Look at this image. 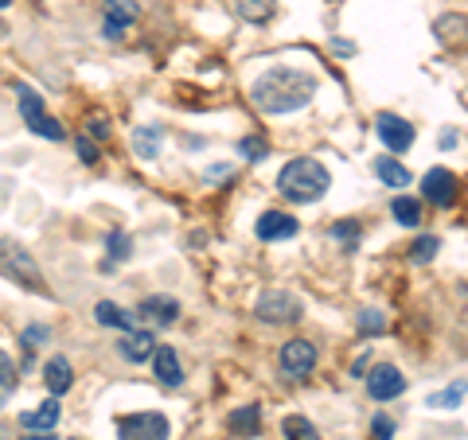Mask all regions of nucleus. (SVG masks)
<instances>
[{
  "label": "nucleus",
  "mask_w": 468,
  "mask_h": 440,
  "mask_svg": "<svg viewBox=\"0 0 468 440\" xmlns=\"http://www.w3.org/2000/svg\"><path fill=\"white\" fill-rule=\"evenodd\" d=\"M313 94H316V79L308 71H297V67H270L250 86V98L262 113L305 110V105L313 102Z\"/></svg>",
  "instance_id": "nucleus-1"
},
{
  "label": "nucleus",
  "mask_w": 468,
  "mask_h": 440,
  "mask_svg": "<svg viewBox=\"0 0 468 440\" xmlns=\"http://www.w3.org/2000/svg\"><path fill=\"white\" fill-rule=\"evenodd\" d=\"M328 187H332V176H328V168L313 156L289 160V164L281 168V176H278V191L289 203H316Z\"/></svg>",
  "instance_id": "nucleus-2"
},
{
  "label": "nucleus",
  "mask_w": 468,
  "mask_h": 440,
  "mask_svg": "<svg viewBox=\"0 0 468 440\" xmlns=\"http://www.w3.org/2000/svg\"><path fill=\"white\" fill-rule=\"evenodd\" d=\"M16 94H20V117H24V125L31 129V133H36V137H47V141H63V137H67L55 117H47L44 98H39V94L31 90V86L20 82Z\"/></svg>",
  "instance_id": "nucleus-3"
},
{
  "label": "nucleus",
  "mask_w": 468,
  "mask_h": 440,
  "mask_svg": "<svg viewBox=\"0 0 468 440\" xmlns=\"http://www.w3.org/2000/svg\"><path fill=\"white\" fill-rule=\"evenodd\" d=\"M254 316L265 320V324H293V320L305 316V300L297 293H285V288H270V293L258 296Z\"/></svg>",
  "instance_id": "nucleus-4"
},
{
  "label": "nucleus",
  "mask_w": 468,
  "mask_h": 440,
  "mask_svg": "<svg viewBox=\"0 0 468 440\" xmlns=\"http://www.w3.org/2000/svg\"><path fill=\"white\" fill-rule=\"evenodd\" d=\"M121 440H168V417L164 413H130L117 421Z\"/></svg>",
  "instance_id": "nucleus-5"
},
{
  "label": "nucleus",
  "mask_w": 468,
  "mask_h": 440,
  "mask_svg": "<svg viewBox=\"0 0 468 440\" xmlns=\"http://www.w3.org/2000/svg\"><path fill=\"white\" fill-rule=\"evenodd\" d=\"M278 367L285 378H308L316 370V347L308 339H289L278 355Z\"/></svg>",
  "instance_id": "nucleus-6"
},
{
  "label": "nucleus",
  "mask_w": 468,
  "mask_h": 440,
  "mask_svg": "<svg viewBox=\"0 0 468 440\" xmlns=\"http://www.w3.org/2000/svg\"><path fill=\"white\" fill-rule=\"evenodd\" d=\"M367 394L375 402H390V398H402L406 394V378H402L398 367H390V362H382L367 374Z\"/></svg>",
  "instance_id": "nucleus-7"
},
{
  "label": "nucleus",
  "mask_w": 468,
  "mask_h": 440,
  "mask_svg": "<svg viewBox=\"0 0 468 440\" xmlns=\"http://www.w3.org/2000/svg\"><path fill=\"white\" fill-rule=\"evenodd\" d=\"M375 129H379V141L387 145L390 153H406V148L414 145V125L406 121V117H398V113H379Z\"/></svg>",
  "instance_id": "nucleus-8"
},
{
  "label": "nucleus",
  "mask_w": 468,
  "mask_h": 440,
  "mask_svg": "<svg viewBox=\"0 0 468 440\" xmlns=\"http://www.w3.org/2000/svg\"><path fill=\"white\" fill-rule=\"evenodd\" d=\"M422 195L433 203V207H453V199H456V176L449 168H433V171H425V179H422Z\"/></svg>",
  "instance_id": "nucleus-9"
},
{
  "label": "nucleus",
  "mask_w": 468,
  "mask_h": 440,
  "mask_svg": "<svg viewBox=\"0 0 468 440\" xmlns=\"http://www.w3.org/2000/svg\"><path fill=\"white\" fill-rule=\"evenodd\" d=\"M297 230H301V222L285 211H265L258 219V227H254V234H258L262 242H289V238H297Z\"/></svg>",
  "instance_id": "nucleus-10"
},
{
  "label": "nucleus",
  "mask_w": 468,
  "mask_h": 440,
  "mask_svg": "<svg viewBox=\"0 0 468 440\" xmlns=\"http://www.w3.org/2000/svg\"><path fill=\"white\" fill-rule=\"evenodd\" d=\"M137 16H141V8H137L133 0H105V24H102V36H105V39H121L125 28L137 24Z\"/></svg>",
  "instance_id": "nucleus-11"
},
{
  "label": "nucleus",
  "mask_w": 468,
  "mask_h": 440,
  "mask_svg": "<svg viewBox=\"0 0 468 440\" xmlns=\"http://www.w3.org/2000/svg\"><path fill=\"white\" fill-rule=\"evenodd\" d=\"M137 316L148 320L153 328H172L180 320V300H172V296H145L141 308H137Z\"/></svg>",
  "instance_id": "nucleus-12"
},
{
  "label": "nucleus",
  "mask_w": 468,
  "mask_h": 440,
  "mask_svg": "<svg viewBox=\"0 0 468 440\" xmlns=\"http://www.w3.org/2000/svg\"><path fill=\"white\" fill-rule=\"evenodd\" d=\"M153 351H156V339L148 331H125L121 343H117V355L125 362H145Z\"/></svg>",
  "instance_id": "nucleus-13"
},
{
  "label": "nucleus",
  "mask_w": 468,
  "mask_h": 440,
  "mask_svg": "<svg viewBox=\"0 0 468 440\" xmlns=\"http://www.w3.org/2000/svg\"><path fill=\"white\" fill-rule=\"evenodd\" d=\"M153 367H156V378H161V386H168V390H176L180 382H184V367H180V355L172 347H156L153 351Z\"/></svg>",
  "instance_id": "nucleus-14"
},
{
  "label": "nucleus",
  "mask_w": 468,
  "mask_h": 440,
  "mask_svg": "<svg viewBox=\"0 0 468 440\" xmlns=\"http://www.w3.org/2000/svg\"><path fill=\"white\" fill-rule=\"evenodd\" d=\"M94 320H98L102 328H117V331H137V320L125 312L121 304H110V300H98L94 304Z\"/></svg>",
  "instance_id": "nucleus-15"
},
{
  "label": "nucleus",
  "mask_w": 468,
  "mask_h": 440,
  "mask_svg": "<svg viewBox=\"0 0 468 440\" xmlns=\"http://www.w3.org/2000/svg\"><path fill=\"white\" fill-rule=\"evenodd\" d=\"M20 425L31 428V433H51V428L59 425V402H44V405H36V410H28L20 417Z\"/></svg>",
  "instance_id": "nucleus-16"
},
{
  "label": "nucleus",
  "mask_w": 468,
  "mask_h": 440,
  "mask_svg": "<svg viewBox=\"0 0 468 440\" xmlns=\"http://www.w3.org/2000/svg\"><path fill=\"white\" fill-rule=\"evenodd\" d=\"M71 378H74V370H71V362H67V359H63V355L47 359V367H44V382H47V390L55 394V398L71 390Z\"/></svg>",
  "instance_id": "nucleus-17"
},
{
  "label": "nucleus",
  "mask_w": 468,
  "mask_h": 440,
  "mask_svg": "<svg viewBox=\"0 0 468 440\" xmlns=\"http://www.w3.org/2000/svg\"><path fill=\"white\" fill-rule=\"evenodd\" d=\"M234 12L242 20H250V24H265L273 12H278V0H230Z\"/></svg>",
  "instance_id": "nucleus-18"
},
{
  "label": "nucleus",
  "mask_w": 468,
  "mask_h": 440,
  "mask_svg": "<svg viewBox=\"0 0 468 440\" xmlns=\"http://www.w3.org/2000/svg\"><path fill=\"white\" fill-rule=\"evenodd\" d=\"M161 141H164V133L156 125H141L133 133V148H137V156H141V160H156V153H161Z\"/></svg>",
  "instance_id": "nucleus-19"
},
{
  "label": "nucleus",
  "mask_w": 468,
  "mask_h": 440,
  "mask_svg": "<svg viewBox=\"0 0 468 440\" xmlns=\"http://www.w3.org/2000/svg\"><path fill=\"white\" fill-rule=\"evenodd\" d=\"M230 428H234L238 436H258L262 410H258V405H242V410H234V413H230Z\"/></svg>",
  "instance_id": "nucleus-20"
},
{
  "label": "nucleus",
  "mask_w": 468,
  "mask_h": 440,
  "mask_svg": "<svg viewBox=\"0 0 468 440\" xmlns=\"http://www.w3.org/2000/svg\"><path fill=\"white\" fill-rule=\"evenodd\" d=\"M464 394H468V382H456V386H445V390L430 394L425 405H430V410H456V405L464 402Z\"/></svg>",
  "instance_id": "nucleus-21"
},
{
  "label": "nucleus",
  "mask_w": 468,
  "mask_h": 440,
  "mask_svg": "<svg viewBox=\"0 0 468 440\" xmlns=\"http://www.w3.org/2000/svg\"><path fill=\"white\" fill-rule=\"evenodd\" d=\"M281 433H285V440H321V433H316V425L308 421V417H301V413H289L281 421Z\"/></svg>",
  "instance_id": "nucleus-22"
},
{
  "label": "nucleus",
  "mask_w": 468,
  "mask_h": 440,
  "mask_svg": "<svg viewBox=\"0 0 468 440\" xmlns=\"http://www.w3.org/2000/svg\"><path fill=\"white\" fill-rule=\"evenodd\" d=\"M130 250H133V242H130V234H121V230H113L110 238H105V262H102V270H113V265H121L125 257H130Z\"/></svg>",
  "instance_id": "nucleus-23"
},
{
  "label": "nucleus",
  "mask_w": 468,
  "mask_h": 440,
  "mask_svg": "<svg viewBox=\"0 0 468 440\" xmlns=\"http://www.w3.org/2000/svg\"><path fill=\"white\" fill-rule=\"evenodd\" d=\"M375 176H379L387 187H406V184H410V171L402 168L398 160H390V156H387V160H375Z\"/></svg>",
  "instance_id": "nucleus-24"
},
{
  "label": "nucleus",
  "mask_w": 468,
  "mask_h": 440,
  "mask_svg": "<svg viewBox=\"0 0 468 440\" xmlns=\"http://www.w3.org/2000/svg\"><path fill=\"white\" fill-rule=\"evenodd\" d=\"M16 394V362L8 351H0V410L8 405V398Z\"/></svg>",
  "instance_id": "nucleus-25"
},
{
  "label": "nucleus",
  "mask_w": 468,
  "mask_h": 440,
  "mask_svg": "<svg viewBox=\"0 0 468 440\" xmlns=\"http://www.w3.org/2000/svg\"><path fill=\"white\" fill-rule=\"evenodd\" d=\"M390 211H395V219L402 222V227H418L422 222V203L410 199V195H398L395 203H390Z\"/></svg>",
  "instance_id": "nucleus-26"
},
{
  "label": "nucleus",
  "mask_w": 468,
  "mask_h": 440,
  "mask_svg": "<svg viewBox=\"0 0 468 440\" xmlns=\"http://www.w3.org/2000/svg\"><path fill=\"white\" fill-rule=\"evenodd\" d=\"M438 250H441V242L433 238V234H422V238L410 245V262L414 265H430L433 257H438Z\"/></svg>",
  "instance_id": "nucleus-27"
},
{
  "label": "nucleus",
  "mask_w": 468,
  "mask_h": 440,
  "mask_svg": "<svg viewBox=\"0 0 468 440\" xmlns=\"http://www.w3.org/2000/svg\"><path fill=\"white\" fill-rule=\"evenodd\" d=\"M110 133H113L110 113H102V110L87 113V137H90V141H110Z\"/></svg>",
  "instance_id": "nucleus-28"
},
{
  "label": "nucleus",
  "mask_w": 468,
  "mask_h": 440,
  "mask_svg": "<svg viewBox=\"0 0 468 440\" xmlns=\"http://www.w3.org/2000/svg\"><path fill=\"white\" fill-rule=\"evenodd\" d=\"M382 331H387V316L379 308H364L359 312V336H382Z\"/></svg>",
  "instance_id": "nucleus-29"
},
{
  "label": "nucleus",
  "mask_w": 468,
  "mask_h": 440,
  "mask_svg": "<svg viewBox=\"0 0 468 440\" xmlns=\"http://www.w3.org/2000/svg\"><path fill=\"white\" fill-rule=\"evenodd\" d=\"M238 153L247 156V160H265L270 145H265V137H242V141H238Z\"/></svg>",
  "instance_id": "nucleus-30"
},
{
  "label": "nucleus",
  "mask_w": 468,
  "mask_h": 440,
  "mask_svg": "<svg viewBox=\"0 0 468 440\" xmlns=\"http://www.w3.org/2000/svg\"><path fill=\"white\" fill-rule=\"evenodd\" d=\"M359 234H364V230H359V222H339V227L332 230V238L344 242V250H355V245H359Z\"/></svg>",
  "instance_id": "nucleus-31"
},
{
  "label": "nucleus",
  "mask_w": 468,
  "mask_h": 440,
  "mask_svg": "<svg viewBox=\"0 0 468 440\" xmlns=\"http://www.w3.org/2000/svg\"><path fill=\"white\" fill-rule=\"evenodd\" d=\"M453 31H468V20L464 16H441L438 20V36L445 43H453Z\"/></svg>",
  "instance_id": "nucleus-32"
},
{
  "label": "nucleus",
  "mask_w": 468,
  "mask_h": 440,
  "mask_svg": "<svg viewBox=\"0 0 468 440\" xmlns=\"http://www.w3.org/2000/svg\"><path fill=\"white\" fill-rule=\"evenodd\" d=\"M395 436V421H390L387 413H375V421H371V440H390Z\"/></svg>",
  "instance_id": "nucleus-33"
},
{
  "label": "nucleus",
  "mask_w": 468,
  "mask_h": 440,
  "mask_svg": "<svg viewBox=\"0 0 468 440\" xmlns=\"http://www.w3.org/2000/svg\"><path fill=\"white\" fill-rule=\"evenodd\" d=\"M74 153L82 156V164H98V148H94L90 137H79V141H74Z\"/></svg>",
  "instance_id": "nucleus-34"
},
{
  "label": "nucleus",
  "mask_w": 468,
  "mask_h": 440,
  "mask_svg": "<svg viewBox=\"0 0 468 440\" xmlns=\"http://www.w3.org/2000/svg\"><path fill=\"white\" fill-rule=\"evenodd\" d=\"M47 339H51L47 328H28V331H24V347H28V351L39 347V343H47Z\"/></svg>",
  "instance_id": "nucleus-35"
},
{
  "label": "nucleus",
  "mask_w": 468,
  "mask_h": 440,
  "mask_svg": "<svg viewBox=\"0 0 468 440\" xmlns=\"http://www.w3.org/2000/svg\"><path fill=\"white\" fill-rule=\"evenodd\" d=\"M456 141H461V137H456V133H441V141H438V145H441V148H453Z\"/></svg>",
  "instance_id": "nucleus-36"
},
{
  "label": "nucleus",
  "mask_w": 468,
  "mask_h": 440,
  "mask_svg": "<svg viewBox=\"0 0 468 440\" xmlns=\"http://www.w3.org/2000/svg\"><path fill=\"white\" fill-rule=\"evenodd\" d=\"M207 176H211V179H222V176H230V164H222V168H211Z\"/></svg>",
  "instance_id": "nucleus-37"
},
{
  "label": "nucleus",
  "mask_w": 468,
  "mask_h": 440,
  "mask_svg": "<svg viewBox=\"0 0 468 440\" xmlns=\"http://www.w3.org/2000/svg\"><path fill=\"white\" fill-rule=\"evenodd\" d=\"M351 374H355V378H364V374H367V355H364V359H359V362H355V367H351Z\"/></svg>",
  "instance_id": "nucleus-38"
},
{
  "label": "nucleus",
  "mask_w": 468,
  "mask_h": 440,
  "mask_svg": "<svg viewBox=\"0 0 468 440\" xmlns=\"http://www.w3.org/2000/svg\"><path fill=\"white\" fill-rule=\"evenodd\" d=\"M24 440H55L51 433H36V436H24Z\"/></svg>",
  "instance_id": "nucleus-39"
},
{
  "label": "nucleus",
  "mask_w": 468,
  "mask_h": 440,
  "mask_svg": "<svg viewBox=\"0 0 468 440\" xmlns=\"http://www.w3.org/2000/svg\"><path fill=\"white\" fill-rule=\"evenodd\" d=\"M4 4H8V0H0V8H4Z\"/></svg>",
  "instance_id": "nucleus-40"
},
{
  "label": "nucleus",
  "mask_w": 468,
  "mask_h": 440,
  "mask_svg": "<svg viewBox=\"0 0 468 440\" xmlns=\"http://www.w3.org/2000/svg\"><path fill=\"white\" fill-rule=\"evenodd\" d=\"M0 36H4V24H0Z\"/></svg>",
  "instance_id": "nucleus-41"
}]
</instances>
